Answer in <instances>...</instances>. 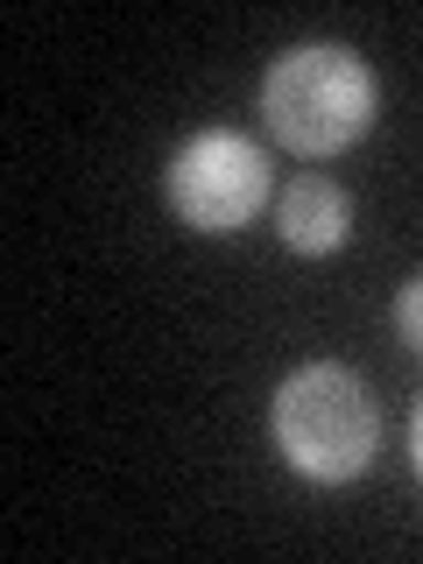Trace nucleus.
Segmentation results:
<instances>
[{
    "label": "nucleus",
    "instance_id": "5",
    "mask_svg": "<svg viewBox=\"0 0 423 564\" xmlns=\"http://www.w3.org/2000/svg\"><path fill=\"white\" fill-rule=\"evenodd\" d=\"M395 325H402V346H416V352H423V275L402 282V296H395Z\"/></svg>",
    "mask_w": 423,
    "mask_h": 564
},
{
    "label": "nucleus",
    "instance_id": "2",
    "mask_svg": "<svg viewBox=\"0 0 423 564\" xmlns=\"http://www.w3.org/2000/svg\"><path fill=\"white\" fill-rule=\"evenodd\" d=\"M275 445L304 480H352L367 473V458L381 445V416L375 395L352 367H296L275 388Z\"/></svg>",
    "mask_w": 423,
    "mask_h": 564
},
{
    "label": "nucleus",
    "instance_id": "4",
    "mask_svg": "<svg viewBox=\"0 0 423 564\" xmlns=\"http://www.w3.org/2000/svg\"><path fill=\"white\" fill-rule=\"evenodd\" d=\"M275 226H282V247H296V254H332L352 226L346 191L332 184V176H296L275 198Z\"/></svg>",
    "mask_w": 423,
    "mask_h": 564
},
{
    "label": "nucleus",
    "instance_id": "1",
    "mask_svg": "<svg viewBox=\"0 0 423 564\" xmlns=\"http://www.w3.org/2000/svg\"><path fill=\"white\" fill-rule=\"evenodd\" d=\"M261 120L296 155H339L375 128V70L339 43L282 50L261 78Z\"/></svg>",
    "mask_w": 423,
    "mask_h": 564
},
{
    "label": "nucleus",
    "instance_id": "3",
    "mask_svg": "<svg viewBox=\"0 0 423 564\" xmlns=\"http://www.w3.org/2000/svg\"><path fill=\"white\" fill-rule=\"evenodd\" d=\"M261 198H269V155L247 134L212 128L170 155V205L198 234H234L261 212Z\"/></svg>",
    "mask_w": 423,
    "mask_h": 564
},
{
    "label": "nucleus",
    "instance_id": "6",
    "mask_svg": "<svg viewBox=\"0 0 423 564\" xmlns=\"http://www.w3.org/2000/svg\"><path fill=\"white\" fill-rule=\"evenodd\" d=\"M410 452H416V473H423V402H416V416H410Z\"/></svg>",
    "mask_w": 423,
    "mask_h": 564
}]
</instances>
